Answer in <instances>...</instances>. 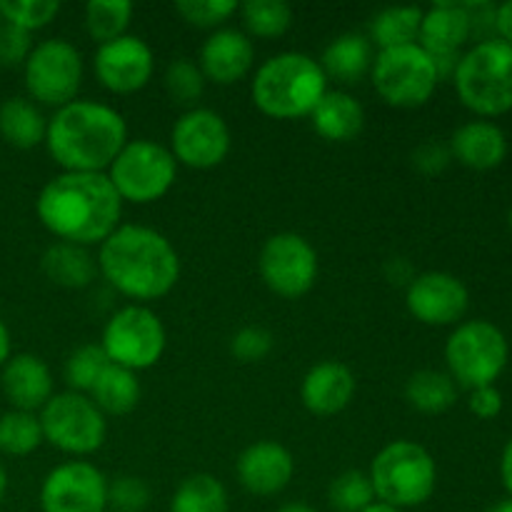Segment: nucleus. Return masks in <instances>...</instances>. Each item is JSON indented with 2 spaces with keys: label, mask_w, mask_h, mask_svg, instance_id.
Wrapping results in <instances>:
<instances>
[{
  "label": "nucleus",
  "mask_w": 512,
  "mask_h": 512,
  "mask_svg": "<svg viewBox=\"0 0 512 512\" xmlns=\"http://www.w3.org/2000/svg\"><path fill=\"white\" fill-rule=\"evenodd\" d=\"M38 418L43 438L63 453L90 455L103 448L108 425H105V415L88 395L73 393V390L53 395L43 405Z\"/></svg>",
  "instance_id": "9d476101"
},
{
  "label": "nucleus",
  "mask_w": 512,
  "mask_h": 512,
  "mask_svg": "<svg viewBox=\"0 0 512 512\" xmlns=\"http://www.w3.org/2000/svg\"><path fill=\"white\" fill-rule=\"evenodd\" d=\"M310 120L320 138L345 143V140L360 135L365 125V110L355 95L345 93V90H328L310 113Z\"/></svg>",
  "instance_id": "b1692460"
},
{
  "label": "nucleus",
  "mask_w": 512,
  "mask_h": 512,
  "mask_svg": "<svg viewBox=\"0 0 512 512\" xmlns=\"http://www.w3.org/2000/svg\"><path fill=\"white\" fill-rule=\"evenodd\" d=\"M368 478L380 503L405 510L418 508L433 498L438 468L423 445L395 440L375 455Z\"/></svg>",
  "instance_id": "39448f33"
},
{
  "label": "nucleus",
  "mask_w": 512,
  "mask_h": 512,
  "mask_svg": "<svg viewBox=\"0 0 512 512\" xmlns=\"http://www.w3.org/2000/svg\"><path fill=\"white\" fill-rule=\"evenodd\" d=\"M58 13V0H3L0 3V15L5 18V23L25 30V33L45 28Z\"/></svg>",
  "instance_id": "e433bc0d"
},
{
  "label": "nucleus",
  "mask_w": 512,
  "mask_h": 512,
  "mask_svg": "<svg viewBox=\"0 0 512 512\" xmlns=\"http://www.w3.org/2000/svg\"><path fill=\"white\" fill-rule=\"evenodd\" d=\"M468 405L470 410H473V415H478V418H498L500 410H503V395H500L493 385H488V388H475L473 393H470Z\"/></svg>",
  "instance_id": "c03bdc74"
},
{
  "label": "nucleus",
  "mask_w": 512,
  "mask_h": 512,
  "mask_svg": "<svg viewBox=\"0 0 512 512\" xmlns=\"http://www.w3.org/2000/svg\"><path fill=\"white\" fill-rule=\"evenodd\" d=\"M373 43L363 33H343L328 43L323 58L318 60L325 75L340 83H358L373 68Z\"/></svg>",
  "instance_id": "393cba45"
},
{
  "label": "nucleus",
  "mask_w": 512,
  "mask_h": 512,
  "mask_svg": "<svg viewBox=\"0 0 512 512\" xmlns=\"http://www.w3.org/2000/svg\"><path fill=\"white\" fill-rule=\"evenodd\" d=\"M450 155L453 153H450L448 148H443L440 143H433V140H430V143H423L418 150H415L413 160L423 173L435 175L440 173V170H445V165L450 163Z\"/></svg>",
  "instance_id": "37998d69"
},
{
  "label": "nucleus",
  "mask_w": 512,
  "mask_h": 512,
  "mask_svg": "<svg viewBox=\"0 0 512 512\" xmlns=\"http://www.w3.org/2000/svg\"><path fill=\"white\" fill-rule=\"evenodd\" d=\"M10 360V333L5 328V323L0 320V368Z\"/></svg>",
  "instance_id": "de8ad7c7"
},
{
  "label": "nucleus",
  "mask_w": 512,
  "mask_h": 512,
  "mask_svg": "<svg viewBox=\"0 0 512 512\" xmlns=\"http://www.w3.org/2000/svg\"><path fill=\"white\" fill-rule=\"evenodd\" d=\"M228 508V490L208 473L185 478L170 500V512H228Z\"/></svg>",
  "instance_id": "7c9ffc66"
},
{
  "label": "nucleus",
  "mask_w": 512,
  "mask_h": 512,
  "mask_svg": "<svg viewBox=\"0 0 512 512\" xmlns=\"http://www.w3.org/2000/svg\"><path fill=\"white\" fill-rule=\"evenodd\" d=\"M405 400L415 410H420V413L438 415L453 408V403L458 400V390H455L453 378L448 373H440V370H418L405 383Z\"/></svg>",
  "instance_id": "c756f323"
},
{
  "label": "nucleus",
  "mask_w": 512,
  "mask_h": 512,
  "mask_svg": "<svg viewBox=\"0 0 512 512\" xmlns=\"http://www.w3.org/2000/svg\"><path fill=\"white\" fill-rule=\"evenodd\" d=\"M490 512H512V500H505V503L495 505V508Z\"/></svg>",
  "instance_id": "603ef678"
},
{
  "label": "nucleus",
  "mask_w": 512,
  "mask_h": 512,
  "mask_svg": "<svg viewBox=\"0 0 512 512\" xmlns=\"http://www.w3.org/2000/svg\"><path fill=\"white\" fill-rule=\"evenodd\" d=\"M98 270L118 293L133 300L168 295L180 278V258L163 233L145 225H118L100 243Z\"/></svg>",
  "instance_id": "f03ea898"
},
{
  "label": "nucleus",
  "mask_w": 512,
  "mask_h": 512,
  "mask_svg": "<svg viewBox=\"0 0 512 512\" xmlns=\"http://www.w3.org/2000/svg\"><path fill=\"white\" fill-rule=\"evenodd\" d=\"M95 75L108 90L120 95L145 88L153 78L155 55L153 48L138 35H120L110 43L98 45L93 58Z\"/></svg>",
  "instance_id": "dca6fc26"
},
{
  "label": "nucleus",
  "mask_w": 512,
  "mask_h": 512,
  "mask_svg": "<svg viewBox=\"0 0 512 512\" xmlns=\"http://www.w3.org/2000/svg\"><path fill=\"white\" fill-rule=\"evenodd\" d=\"M355 395V375L340 360H323L313 365L300 385V398L303 405L313 415L328 418L340 413L350 405Z\"/></svg>",
  "instance_id": "412c9836"
},
{
  "label": "nucleus",
  "mask_w": 512,
  "mask_h": 512,
  "mask_svg": "<svg viewBox=\"0 0 512 512\" xmlns=\"http://www.w3.org/2000/svg\"><path fill=\"white\" fill-rule=\"evenodd\" d=\"M500 475H503L505 488H508L510 495H512V440H510L508 448H505V453H503V463H500Z\"/></svg>",
  "instance_id": "49530a36"
},
{
  "label": "nucleus",
  "mask_w": 512,
  "mask_h": 512,
  "mask_svg": "<svg viewBox=\"0 0 512 512\" xmlns=\"http://www.w3.org/2000/svg\"><path fill=\"white\" fill-rule=\"evenodd\" d=\"M130 18H133L130 0H90L85 5V28L98 45L125 35Z\"/></svg>",
  "instance_id": "473e14b6"
},
{
  "label": "nucleus",
  "mask_w": 512,
  "mask_h": 512,
  "mask_svg": "<svg viewBox=\"0 0 512 512\" xmlns=\"http://www.w3.org/2000/svg\"><path fill=\"white\" fill-rule=\"evenodd\" d=\"M363 512H403V510H398V508H393V505H385V503H380V500H375V503L370 505V508H365Z\"/></svg>",
  "instance_id": "8fccbe9b"
},
{
  "label": "nucleus",
  "mask_w": 512,
  "mask_h": 512,
  "mask_svg": "<svg viewBox=\"0 0 512 512\" xmlns=\"http://www.w3.org/2000/svg\"><path fill=\"white\" fill-rule=\"evenodd\" d=\"M108 363V355H105V350L100 345H80V348H75L70 353L68 363H65V383L70 385L73 393H90L95 380L100 378V373H103Z\"/></svg>",
  "instance_id": "c9c22d12"
},
{
  "label": "nucleus",
  "mask_w": 512,
  "mask_h": 512,
  "mask_svg": "<svg viewBox=\"0 0 512 512\" xmlns=\"http://www.w3.org/2000/svg\"><path fill=\"white\" fill-rule=\"evenodd\" d=\"M278 512H318V510L310 508V505H305V503H288V505H283Z\"/></svg>",
  "instance_id": "09e8293b"
},
{
  "label": "nucleus",
  "mask_w": 512,
  "mask_h": 512,
  "mask_svg": "<svg viewBox=\"0 0 512 512\" xmlns=\"http://www.w3.org/2000/svg\"><path fill=\"white\" fill-rule=\"evenodd\" d=\"M470 35L473 30L463 3H435L423 13L418 45L428 50L430 58H455Z\"/></svg>",
  "instance_id": "4be33fe9"
},
{
  "label": "nucleus",
  "mask_w": 512,
  "mask_h": 512,
  "mask_svg": "<svg viewBox=\"0 0 512 512\" xmlns=\"http://www.w3.org/2000/svg\"><path fill=\"white\" fill-rule=\"evenodd\" d=\"M128 143L125 118L98 100H73L55 110L45 145L63 173H103Z\"/></svg>",
  "instance_id": "7ed1b4c3"
},
{
  "label": "nucleus",
  "mask_w": 512,
  "mask_h": 512,
  "mask_svg": "<svg viewBox=\"0 0 512 512\" xmlns=\"http://www.w3.org/2000/svg\"><path fill=\"white\" fill-rule=\"evenodd\" d=\"M165 88L175 103H193L203 95L205 75L190 58H178L165 70Z\"/></svg>",
  "instance_id": "4c0bfd02"
},
{
  "label": "nucleus",
  "mask_w": 512,
  "mask_h": 512,
  "mask_svg": "<svg viewBox=\"0 0 512 512\" xmlns=\"http://www.w3.org/2000/svg\"><path fill=\"white\" fill-rule=\"evenodd\" d=\"M83 80V55L70 40L48 38L33 45L25 58V88L43 105L73 103Z\"/></svg>",
  "instance_id": "f8f14e48"
},
{
  "label": "nucleus",
  "mask_w": 512,
  "mask_h": 512,
  "mask_svg": "<svg viewBox=\"0 0 512 512\" xmlns=\"http://www.w3.org/2000/svg\"><path fill=\"white\" fill-rule=\"evenodd\" d=\"M150 503V488L135 475H120L108 483V505L115 512H143Z\"/></svg>",
  "instance_id": "ea45409f"
},
{
  "label": "nucleus",
  "mask_w": 512,
  "mask_h": 512,
  "mask_svg": "<svg viewBox=\"0 0 512 512\" xmlns=\"http://www.w3.org/2000/svg\"><path fill=\"white\" fill-rule=\"evenodd\" d=\"M33 45H30V33L15 28V25L5 23L0 28V63L3 65H18L30 55Z\"/></svg>",
  "instance_id": "79ce46f5"
},
{
  "label": "nucleus",
  "mask_w": 512,
  "mask_h": 512,
  "mask_svg": "<svg viewBox=\"0 0 512 512\" xmlns=\"http://www.w3.org/2000/svg\"><path fill=\"white\" fill-rule=\"evenodd\" d=\"M470 303L463 280L450 273H423L405 290L410 315L425 325H453L465 315Z\"/></svg>",
  "instance_id": "f3484780"
},
{
  "label": "nucleus",
  "mask_w": 512,
  "mask_h": 512,
  "mask_svg": "<svg viewBox=\"0 0 512 512\" xmlns=\"http://www.w3.org/2000/svg\"><path fill=\"white\" fill-rule=\"evenodd\" d=\"M43 428L35 413L25 410H10L0 415V453L23 458V455L35 453L43 445Z\"/></svg>",
  "instance_id": "2f4dec72"
},
{
  "label": "nucleus",
  "mask_w": 512,
  "mask_h": 512,
  "mask_svg": "<svg viewBox=\"0 0 512 512\" xmlns=\"http://www.w3.org/2000/svg\"><path fill=\"white\" fill-rule=\"evenodd\" d=\"M450 153L473 170H493L508 155V140L498 125L488 120H473L455 130Z\"/></svg>",
  "instance_id": "5701e85b"
},
{
  "label": "nucleus",
  "mask_w": 512,
  "mask_h": 512,
  "mask_svg": "<svg viewBox=\"0 0 512 512\" xmlns=\"http://www.w3.org/2000/svg\"><path fill=\"white\" fill-rule=\"evenodd\" d=\"M45 278L53 280L60 288L78 290L85 288L95 280L98 273V260L88 253V248L73 243H55L45 250L43 260H40Z\"/></svg>",
  "instance_id": "a878e982"
},
{
  "label": "nucleus",
  "mask_w": 512,
  "mask_h": 512,
  "mask_svg": "<svg viewBox=\"0 0 512 512\" xmlns=\"http://www.w3.org/2000/svg\"><path fill=\"white\" fill-rule=\"evenodd\" d=\"M0 385H3V393L8 403L13 405V410H25V413L43 410V405L53 398L50 368L43 358L33 353L13 355L3 365Z\"/></svg>",
  "instance_id": "aec40b11"
},
{
  "label": "nucleus",
  "mask_w": 512,
  "mask_h": 512,
  "mask_svg": "<svg viewBox=\"0 0 512 512\" xmlns=\"http://www.w3.org/2000/svg\"><path fill=\"white\" fill-rule=\"evenodd\" d=\"M238 10L255 38H280L293 25V8L285 0H248Z\"/></svg>",
  "instance_id": "72a5a7b5"
},
{
  "label": "nucleus",
  "mask_w": 512,
  "mask_h": 512,
  "mask_svg": "<svg viewBox=\"0 0 512 512\" xmlns=\"http://www.w3.org/2000/svg\"><path fill=\"white\" fill-rule=\"evenodd\" d=\"M450 378L465 388H488L508 365V340L488 320H470L455 328L445 345Z\"/></svg>",
  "instance_id": "1a4fd4ad"
},
{
  "label": "nucleus",
  "mask_w": 512,
  "mask_h": 512,
  "mask_svg": "<svg viewBox=\"0 0 512 512\" xmlns=\"http://www.w3.org/2000/svg\"><path fill=\"white\" fill-rule=\"evenodd\" d=\"M235 473L248 493L270 498L288 488L295 473V460L285 445L275 440H258L240 453Z\"/></svg>",
  "instance_id": "a211bd4d"
},
{
  "label": "nucleus",
  "mask_w": 512,
  "mask_h": 512,
  "mask_svg": "<svg viewBox=\"0 0 512 512\" xmlns=\"http://www.w3.org/2000/svg\"><path fill=\"white\" fill-rule=\"evenodd\" d=\"M35 213L55 238L88 248L115 233L123 200L105 173H60L43 185Z\"/></svg>",
  "instance_id": "f257e3e1"
},
{
  "label": "nucleus",
  "mask_w": 512,
  "mask_h": 512,
  "mask_svg": "<svg viewBox=\"0 0 512 512\" xmlns=\"http://www.w3.org/2000/svg\"><path fill=\"white\" fill-rule=\"evenodd\" d=\"M370 75L380 98L395 108L425 105L440 80L435 60L418 43L378 50Z\"/></svg>",
  "instance_id": "6e6552de"
},
{
  "label": "nucleus",
  "mask_w": 512,
  "mask_h": 512,
  "mask_svg": "<svg viewBox=\"0 0 512 512\" xmlns=\"http://www.w3.org/2000/svg\"><path fill=\"white\" fill-rule=\"evenodd\" d=\"M423 23V10L415 5H393L383 8L370 20V43L380 50L398 48V45L415 43Z\"/></svg>",
  "instance_id": "c85d7f7f"
},
{
  "label": "nucleus",
  "mask_w": 512,
  "mask_h": 512,
  "mask_svg": "<svg viewBox=\"0 0 512 512\" xmlns=\"http://www.w3.org/2000/svg\"><path fill=\"white\" fill-rule=\"evenodd\" d=\"M40 508L43 512H105L108 480L95 465L70 460L45 475Z\"/></svg>",
  "instance_id": "2eb2a0df"
},
{
  "label": "nucleus",
  "mask_w": 512,
  "mask_h": 512,
  "mask_svg": "<svg viewBox=\"0 0 512 512\" xmlns=\"http://www.w3.org/2000/svg\"><path fill=\"white\" fill-rule=\"evenodd\" d=\"M90 400L103 415H128L140 403L138 375L128 368L108 363L90 390Z\"/></svg>",
  "instance_id": "cd10ccee"
},
{
  "label": "nucleus",
  "mask_w": 512,
  "mask_h": 512,
  "mask_svg": "<svg viewBox=\"0 0 512 512\" xmlns=\"http://www.w3.org/2000/svg\"><path fill=\"white\" fill-rule=\"evenodd\" d=\"M260 278L280 298H300L318 280V253L298 233H275L258 258Z\"/></svg>",
  "instance_id": "ddd939ff"
},
{
  "label": "nucleus",
  "mask_w": 512,
  "mask_h": 512,
  "mask_svg": "<svg viewBox=\"0 0 512 512\" xmlns=\"http://www.w3.org/2000/svg\"><path fill=\"white\" fill-rule=\"evenodd\" d=\"M495 30L500 33L503 43L512 45V0L495 10Z\"/></svg>",
  "instance_id": "a18cd8bd"
},
{
  "label": "nucleus",
  "mask_w": 512,
  "mask_h": 512,
  "mask_svg": "<svg viewBox=\"0 0 512 512\" xmlns=\"http://www.w3.org/2000/svg\"><path fill=\"white\" fill-rule=\"evenodd\" d=\"M255 60L253 40L238 28H220L208 35L200 48V70L205 80L233 85L250 73Z\"/></svg>",
  "instance_id": "6ab92c4d"
},
{
  "label": "nucleus",
  "mask_w": 512,
  "mask_h": 512,
  "mask_svg": "<svg viewBox=\"0 0 512 512\" xmlns=\"http://www.w3.org/2000/svg\"><path fill=\"white\" fill-rule=\"evenodd\" d=\"M508 223H510V230H512V210H510V215H508Z\"/></svg>",
  "instance_id": "864d4df0"
},
{
  "label": "nucleus",
  "mask_w": 512,
  "mask_h": 512,
  "mask_svg": "<svg viewBox=\"0 0 512 512\" xmlns=\"http://www.w3.org/2000/svg\"><path fill=\"white\" fill-rule=\"evenodd\" d=\"M48 120L35 103L25 98H8L0 103V135L8 145L30 150L45 143Z\"/></svg>",
  "instance_id": "bb28decb"
},
{
  "label": "nucleus",
  "mask_w": 512,
  "mask_h": 512,
  "mask_svg": "<svg viewBox=\"0 0 512 512\" xmlns=\"http://www.w3.org/2000/svg\"><path fill=\"white\" fill-rule=\"evenodd\" d=\"M273 345L275 338L270 330L260 328V325H245L230 340V353L240 363H260L263 358H268Z\"/></svg>",
  "instance_id": "a19ab883"
},
{
  "label": "nucleus",
  "mask_w": 512,
  "mask_h": 512,
  "mask_svg": "<svg viewBox=\"0 0 512 512\" xmlns=\"http://www.w3.org/2000/svg\"><path fill=\"white\" fill-rule=\"evenodd\" d=\"M328 500L338 512H363L375 503V490L368 473L345 470L330 483Z\"/></svg>",
  "instance_id": "f704fd0d"
},
{
  "label": "nucleus",
  "mask_w": 512,
  "mask_h": 512,
  "mask_svg": "<svg viewBox=\"0 0 512 512\" xmlns=\"http://www.w3.org/2000/svg\"><path fill=\"white\" fill-rule=\"evenodd\" d=\"M100 348L108 360L133 373L148 370L163 358L165 328L158 315L143 305H125L105 323Z\"/></svg>",
  "instance_id": "9b49d317"
},
{
  "label": "nucleus",
  "mask_w": 512,
  "mask_h": 512,
  "mask_svg": "<svg viewBox=\"0 0 512 512\" xmlns=\"http://www.w3.org/2000/svg\"><path fill=\"white\" fill-rule=\"evenodd\" d=\"M253 103L260 113L275 120L305 118L328 93V75L315 58L298 50L278 53L265 60L255 73Z\"/></svg>",
  "instance_id": "20e7f679"
},
{
  "label": "nucleus",
  "mask_w": 512,
  "mask_h": 512,
  "mask_svg": "<svg viewBox=\"0 0 512 512\" xmlns=\"http://www.w3.org/2000/svg\"><path fill=\"white\" fill-rule=\"evenodd\" d=\"M240 5L235 0H178L175 10L195 28H215L225 23Z\"/></svg>",
  "instance_id": "58836bf2"
},
{
  "label": "nucleus",
  "mask_w": 512,
  "mask_h": 512,
  "mask_svg": "<svg viewBox=\"0 0 512 512\" xmlns=\"http://www.w3.org/2000/svg\"><path fill=\"white\" fill-rule=\"evenodd\" d=\"M230 128L220 113L193 108L180 115L170 133V153L178 163L195 170H210L230 153Z\"/></svg>",
  "instance_id": "4468645a"
},
{
  "label": "nucleus",
  "mask_w": 512,
  "mask_h": 512,
  "mask_svg": "<svg viewBox=\"0 0 512 512\" xmlns=\"http://www.w3.org/2000/svg\"><path fill=\"white\" fill-rule=\"evenodd\" d=\"M5 490H8V475H5V468L0 465V500H3Z\"/></svg>",
  "instance_id": "3c124183"
},
{
  "label": "nucleus",
  "mask_w": 512,
  "mask_h": 512,
  "mask_svg": "<svg viewBox=\"0 0 512 512\" xmlns=\"http://www.w3.org/2000/svg\"><path fill=\"white\" fill-rule=\"evenodd\" d=\"M178 160L165 145L155 140H128L108 168V180L113 183L120 200L128 203H155L163 198L175 183Z\"/></svg>",
  "instance_id": "0eeeda50"
},
{
  "label": "nucleus",
  "mask_w": 512,
  "mask_h": 512,
  "mask_svg": "<svg viewBox=\"0 0 512 512\" xmlns=\"http://www.w3.org/2000/svg\"><path fill=\"white\" fill-rule=\"evenodd\" d=\"M455 90L465 108L483 118L512 110V45L503 40H480L458 60Z\"/></svg>",
  "instance_id": "423d86ee"
}]
</instances>
